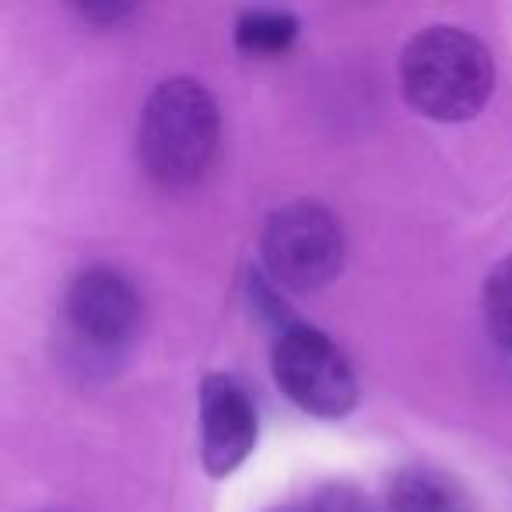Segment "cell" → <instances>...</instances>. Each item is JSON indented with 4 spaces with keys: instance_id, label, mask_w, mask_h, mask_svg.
I'll return each mask as SVG.
<instances>
[{
    "instance_id": "cell-5",
    "label": "cell",
    "mask_w": 512,
    "mask_h": 512,
    "mask_svg": "<svg viewBox=\"0 0 512 512\" xmlns=\"http://www.w3.org/2000/svg\"><path fill=\"white\" fill-rule=\"evenodd\" d=\"M64 316L78 344H85L92 355L120 358L141 334L144 302L123 271L92 264L74 274L64 299Z\"/></svg>"
},
{
    "instance_id": "cell-11",
    "label": "cell",
    "mask_w": 512,
    "mask_h": 512,
    "mask_svg": "<svg viewBox=\"0 0 512 512\" xmlns=\"http://www.w3.org/2000/svg\"><path fill=\"white\" fill-rule=\"evenodd\" d=\"M78 15L85 22L95 25H120L134 15V4H123V0H102V4H78Z\"/></svg>"
},
{
    "instance_id": "cell-6",
    "label": "cell",
    "mask_w": 512,
    "mask_h": 512,
    "mask_svg": "<svg viewBox=\"0 0 512 512\" xmlns=\"http://www.w3.org/2000/svg\"><path fill=\"white\" fill-rule=\"evenodd\" d=\"M260 439L256 404L239 379L211 372L200 383V460L211 477H228L249 460Z\"/></svg>"
},
{
    "instance_id": "cell-7",
    "label": "cell",
    "mask_w": 512,
    "mask_h": 512,
    "mask_svg": "<svg viewBox=\"0 0 512 512\" xmlns=\"http://www.w3.org/2000/svg\"><path fill=\"white\" fill-rule=\"evenodd\" d=\"M390 512H477L470 495L435 467H404L390 481Z\"/></svg>"
},
{
    "instance_id": "cell-10",
    "label": "cell",
    "mask_w": 512,
    "mask_h": 512,
    "mask_svg": "<svg viewBox=\"0 0 512 512\" xmlns=\"http://www.w3.org/2000/svg\"><path fill=\"white\" fill-rule=\"evenodd\" d=\"M313 512H376L355 488L348 484H330L316 495V505Z\"/></svg>"
},
{
    "instance_id": "cell-9",
    "label": "cell",
    "mask_w": 512,
    "mask_h": 512,
    "mask_svg": "<svg viewBox=\"0 0 512 512\" xmlns=\"http://www.w3.org/2000/svg\"><path fill=\"white\" fill-rule=\"evenodd\" d=\"M484 323L495 344L512 351V253L498 260L484 281Z\"/></svg>"
},
{
    "instance_id": "cell-1",
    "label": "cell",
    "mask_w": 512,
    "mask_h": 512,
    "mask_svg": "<svg viewBox=\"0 0 512 512\" xmlns=\"http://www.w3.org/2000/svg\"><path fill=\"white\" fill-rule=\"evenodd\" d=\"M400 88L407 106L425 120H474L495 92V57L474 32L428 25L400 53Z\"/></svg>"
},
{
    "instance_id": "cell-4",
    "label": "cell",
    "mask_w": 512,
    "mask_h": 512,
    "mask_svg": "<svg viewBox=\"0 0 512 512\" xmlns=\"http://www.w3.org/2000/svg\"><path fill=\"white\" fill-rule=\"evenodd\" d=\"M274 383L299 411L341 421L358 407V376L334 337L295 320L271 351Z\"/></svg>"
},
{
    "instance_id": "cell-8",
    "label": "cell",
    "mask_w": 512,
    "mask_h": 512,
    "mask_svg": "<svg viewBox=\"0 0 512 512\" xmlns=\"http://www.w3.org/2000/svg\"><path fill=\"white\" fill-rule=\"evenodd\" d=\"M235 50L246 57H281L299 39V18L281 8H253L235 18Z\"/></svg>"
},
{
    "instance_id": "cell-2",
    "label": "cell",
    "mask_w": 512,
    "mask_h": 512,
    "mask_svg": "<svg viewBox=\"0 0 512 512\" xmlns=\"http://www.w3.org/2000/svg\"><path fill=\"white\" fill-rule=\"evenodd\" d=\"M221 141L214 95L193 78H165L144 99L137 123V158L151 183L186 190L211 169Z\"/></svg>"
},
{
    "instance_id": "cell-3",
    "label": "cell",
    "mask_w": 512,
    "mask_h": 512,
    "mask_svg": "<svg viewBox=\"0 0 512 512\" xmlns=\"http://www.w3.org/2000/svg\"><path fill=\"white\" fill-rule=\"evenodd\" d=\"M267 278L288 292H320L341 274L348 242L344 225L316 200H292L271 211L260 235Z\"/></svg>"
}]
</instances>
